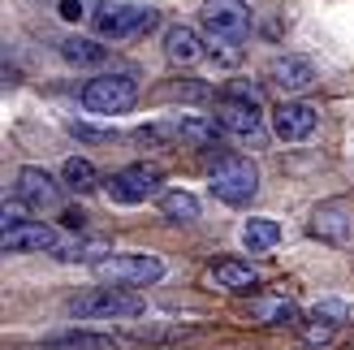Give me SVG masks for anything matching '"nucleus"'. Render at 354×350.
Segmentation results:
<instances>
[{
	"label": "nucleus",
	"instance_id": "obj_1",
	"mask_svg": "<svg viewBox=\"0 0 354 350\" xmlns=\"http://www.w3.org/2000/svg\"><path fill=\"white\" fill-rule=\"evenodd\" d=\"M143 307L147 303L134 286H113V282L104 290H86L65 303V311L78 320H134V316H143Z\"/></svg>",
	"mask_w": 354,
	"mask_h": 350
},
{
	"label": "nucleus",
	"instance_id": "obj_2",
	"mask_svg": "<svg viewBox=\"0 0 354 350\" xmlns=\"http://www.w3.org/2000/svg\"><path fill=\"white\" fill-rule=\"evenodd\" d=\"M212 195L229 208H242L259 195V169L251 156H221V165L212 169Z\"/></svg>",
	"mask_w": 354,
	"mask_h": 350
},
{
	"label": "nucleus",
	"instance_id": "obj_3",
	"mask_svg": "<svg viewBox=\"0 0 354 350\" xmlns=\"http://www.w3.org/2000/svg\"><path fill=\"white\" fill-rule=\"evenodd\" d=\"M100 282H113V286H151L165 277V259L151 255V251H113L95 264Z\"/></svg>",
	"mask_w": 354,
	"mask_h": 350
},
{
	"label": "nucleus",
	"instance_id": "obj_4",
	"mask_svg": "<svg viewBox=\"0 0 354 350\" xmlns=\"http://www.w3.org/2000/svg\"><path fill=\"white\" fill-rule=\"evenodd\" d=\"M216 121L229 134H238V138H255L259 126H263V117H259V91H255V86H246V82H229L225 95L216 100Z\"/></svg>",
	"mask_w": 354,
	"mask_h": 350
},
{
	"label": "nucleus",
	"instance_id": "obj_5",
	"mask_svg": "<svg viewBox=\"0 0 354 350\" xmlns=\"http://www.w3.org/2000/svg\"><path fill=\"white\" fill-rule=\"evenodd\" d=\"M199 22L212 44H242L251 35V5L246 0H203Z\"/></svg>",
	"mask_w": 354,
	"mask_h": 350
},
{
	"label": "nucleus",
	"instance_id": "obj_6",
	"mask_svg": "<svg viewBox=\"0 0 354 350\" xmlns=\"http://www.w3.org/2000/svg\"><path fill=\"white\" fill-rule=\"evenodd\" d=\"M91 26L100 39H130V35L156 26V9L134 5V0H109L91 13Z\"/></svg>",
	"mask_w": 354,
	"mask_h": 350
},
{
	"label": "nucleus",
	"instance_id": "obj_7",
	"mask_svg": "<svg viewBox=\"0 0 354 350\" xmlns=\"http://www.w3.org/2000/svg\"><path fill=\"white\" fill-rule=\"evenodd\" d=\"M138 100V82L130 74H100L82 86V109L86 113H100V117H117L134 109Z\"/></svg>",
	"mask_w": 354,
	"mask_h": 350
},
{
	"label": "nucleus",
	"instance_id": "obj_8",
	"mask_svg": "<svg viewBox=\"0 0 354 350\" xmlns=\"http://www.w3.org/2000/svg\"><path fill=\"white\" fill-rule=\"evenodd\" d=\"M160 169L156 165H126V169H117L109 182H104V190H109V199L121 203V208H134V203H147L151 195H160Z\"/></svg>",
	"mask_w": 354,
	"mask_h": 350
},
{
	"label": "nucleus",
	"instance_id": "obj_9",
	"mask_svg": "<svg viewBox=\"0 0 354 350\" xmlns=\"http://www.w3.org/2000/svg\"><path fill=\"white\" fill-rule=\"evenodd\" d=\"M315 126H320V109L307 100H281L272 109V134L281 138V143H307V138L315 134Z\"/></svg>",
	"mask_w": 354,
	"mask_h": 350
},
{
	"label": "nucleus",
	"instance_id": "obj_10",
	"mask_svg": "<svg viewBox=\"0 0 354 350\" xmlns=\"http://www.w3.org/2000/svg\"><path fill=\"white\" fill-rule=\"evenodd\" d=\"M57 230L44 221H17L0 234V251L5 255H26V251H57Z\"/></svg>",
	"mask_w": 354,
	"mask_h": 350
},
{
	"label": "nucleus",
	"instance_id": "obj_11",
	"mask_svg": "<svg viewBox=\"0 0 354 350\" xmlns=\"http://www.w3.org/2000/svg\"><path fill=\"white\" fill-rule=\"evenodd\" d=\"M311 234L320 242H333V247H346L354 238V212L342 203V199H328L311 212Z\"/></svg>",
	"mask_w": 354,
	"mask_h": 350
},
{
	"label": "nucleus",
	"instance_id": "obj_12",
	"mask_svg": "<svg viewBox=\"0 0 354 350\" xmlns=\"http://www.w3.org/2000/svg\"><path fill=\"white\" fill-rule=\"evenodd\" d=\"M320 82L315 78V65L307 57H277L268 65V86H277L281 95H303Z\"/></svg>",
	"mask_w": 354,
	"mask_h": 350
},
{
	"label": "nucleus",
	"instance_id": "obj_13",
	"mask_svg": "<svg viewBox=\"0 0 354 350\" xmlns=\"http://www.w3.org/2000/svg\"><path fill=\"white\" fill-rule=\"evenodd\" d=\"M61 186L48 169L39 165H26V169H17V199H26L30 208H57L61 203Z\"/></svg>",
	"mask_w": 354,
	"mask_h": 350
},
{
	"label": "nucleus",
	"instance_id": "obj_14",
	"mask_svg": "<svg viewBox=\"0 0 354 350\" xmlns=\"http://www.w3.org/2000/svg\"><path fill=\"white\" fill-rule=\"evenodd\" d=\"M225 126L216 117H173V143H190V147H212Z\"/></svg>",
	"mask_w": 354,
	"mask_h": 350
},
{
	"label": "nucleus",
	"instance_id": "obj_15",
	"mask_svg": "<svg viewBox=\"0 0 354 350\" xmlns=\"http://www.w3.org/2000/svg\"><path fill=\"white\" fill-rule=\"evenodd\" d=\"M165 57L173 65H194L203 57V39H199V30L194 26H169L165 30Z\"/></svg>",
	"mask_w": 354,
	"mask_h": 350
},
{
	"label": "nucleus",
	"instance_id": "obj_16",
	"mask_svg": "<svg viewBox=\"0 0 354 350\" xmlns=\"http://www.w3.org/2000/svg\"><path fill=\"white\" fill-rule=\"evenodd\" d=\"M212 282L221 290H255L259 273L251 264H242V259H216V264H212Z\"/></svg>",
	"mask_w": 354,
	"mask_h": 350
},
{
	"label": "nucleus",
	"instance_id": "obj_17",
	"mask_svg": "<svg viewBox=\"0 0 354 350\" xmlns=\"http://www.w3.org/2000/svg\"><path fill=\"white\" fill-rule=\"evenodd\" d=\"M61 57H65L69 65H104V61H109V48H104V39L69 35V39L61 44Z\"/></svg>",
	"mask_w": 354,
	"mask_h": 350
},
{
	"label": "nucleus",
	"instance_id": "obj_18",
	"mask_svg": "<svg viewBox=\"0 0 354 350\" xmlns=\"http://www.w3.org/2000/svg\"><path fill=\"white\" fill-rule=\"evenodd\" d=\"M242 242H246V251H272L277 242H281V225L272 217H251L242 225Z\"/></svg>",
	"mask_w": 354,
	"mask_h": 350
},
{
	"label": "nucleus",
	"instance_id": "obj_19",
	"mask_svg": "<svg viewBox=\"0 0 354 350\" xmlns=\"http://www.w3.org/2000/svg\"><path fill=\"white\" fill-rule=\"evenodd\" d=\"M104 255H113L104 238H78V242H61L57 247V259H65V264H100Z\"/></svg>",
	"mask_w": 354,
	"mask_h": 350
},
{
	"label": "nucleus",
	"instance_id": "obj_20",
	"mask_svg": "<svg viewBox=\"0 0 354 350\" xmlns=\"http://www.w3.org/2000/svg\"><path fill=\"white\" fill-rule=\"evenodd\" d=\"M160 212L173 225H190V221H199V199H194L190 190H165V195H160Z\"/></svg>",
	"mask_w": 354,
	"mask_h": 350
},
{
	"label": "nucleus",
	"instance_id": "obj_21",
	"mask_svg": "<svg viewBox=\"0 0 354 350\" xmlns=\"http://www.w3.org/2000/svg\"><path fill=\"white\" fill-rule=\"evenodd\" d=\"M251 311H255V316H259L263 324H272V329L298 324V307H294V299H286V294H277V299H259Z\"/></svg>",
	"mask_w": 354,
	"mask_h": 350
},
{
	"label": "nucleus",
	"instance_id": "obj_22",
	"mask_svg": "<svg viewBox=\"0 0 354 350\" xmlns=\"http://www.w3.org/2000/svg\"><path fill=\"white\" fill-rule=\"evenodd\" d=\"M44 350H117L113 338H104V333H61V338H48Z\"/></svg>",
	"mask_w": 354,
	"mask_h": 350
},
{
	"label": "nucleus",
	"instance_id": "obj_23",
	"mask_svg": "<svg viewBox=\"0 0 354 350\" xmlns=\"http://www.w3.org/2000/svg\"><path fill=\"white\" fill-rule=\"evenodd\" d=\"M61 182H65L69 190H78V195H82V190H91V186L100 182V173H95V165L86 160V156H69L65 169H61Z\"/></svg>",
	"mask_w": 354,
	"mask_h": 350
},
{
	"label": "nucleus",
	"instance_id": "obj_24",
	"mask_svg": "<svg viewBox=\"0 0 354 350\" xmlns=\"http://www.w3.org/2000/svg\"><path fill=\"white\" fill-rule=\"evenodd\" d=\"M333 333H337V324H328V320H320V316H307V320H303V342H307V346H328Z\"/></svg>",
	"mask_w": 354,
	"mask_h": 350
},
{
	"label": "nucleus",
	"instance_id": "obj_25",
	"mask_svg": "<svg viewBox=\"0 0 354 350\" xmlns=\"http://www.w3.org/2000/svg\"><path fill=\"white\" fill-rule=\"evenodd\" d=\"M311 316H320V320H328V324H346V303H337V299H324V303H315L311 307Z\"/></svg>",
	"mask_w": 354,
	"mask_h": 350
},
{
	"label": "nucleus",
	"instance_id": "obj_26",
	"mask_svg": "<svg viewBox=\"0 0 354 350\" xmlns=\"http://www.w3.org/2000/svg\"><path fill=\"white\" fill-rule=\"evenodd\" d=\"M26 208H30L26 199H17V203H9V199H5V208H0V221H5V230H9V225H17V221H22V212H26Z\"/></svg>",
	"mask_w": 354,
	"mask_h": 350
},
{
	"label": "nucleus",
	"instance_id": "obj_27",
	"mask_svg": "<svg viewBox=\"0 0 354 350\" xmlns=\"http://www.w3.org/2000/svg\"><path fill=\"white\" fill-rule=\"evenodd\" d=\"M61 17L65 22H78V17H91V13H86L82 0H61Z\"/></svg>",
	"mask_w": 354,
	"mask_h": 350
},
{
	"label": "nucleus",
	"instance_id": "obj_28",
	"mask_svg": "<svg viewBox=\"0 0 354 350\" xmlns=\"http://www.w3.org/2000/svg\"><path fill=\"white\" fill-rule=\"evenodd\" d=\"M61 221H65V225H69V230H82V225H86V217H82V212H65V217H61Z\"/></svg>",
	"mask_w": 354,
	"mask_h": 350
}]
</instances>
